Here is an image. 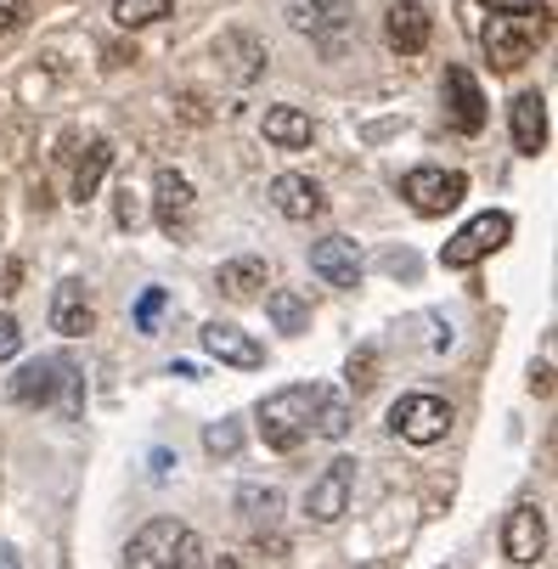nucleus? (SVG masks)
I'll return each instance as SVG.
<instances>
[{"label":"nucleus","instance_id":"obj_1","mask_svg":"<svg viewBox=\"0 0 558 569\" xmlns=\"http://www.w3.org/2000/svg\"><path fill=\"white\" fill-rule=\"evenodd\" d=\"M124 563L130 569H203V541L192 525L181 519H147L130 547H124Z\"/></svg>","mask_w":558,"mask_h":569},{"label":"nucleus","instance_id":"obj_2","mask_svg":"<svg viewBox=\"0 0 558 569\" xmlns=\"http://www.w3.org/2000/svg\"><path fill=\"white\" fill-rule=\"evenodd\" d=\"M310 412H316V383H288L277 395L260 400V440L271 451H299L305 435H310Z\"/></svg>","mask_w":558,"mask_h":569},{"label":"nucleus","instance_id":"obj_3","mask_svg":"<svg viewBox=\"0 0 558 569\" xmlns=\"http://www.w3.org/2000/svg\"><path fill=\"white\" fill-rule=\"evenodd\" d=\"M547 12H497V18H486V62L497 68V73H519L525 62H530V51H536V40L547 34V23H541Z\"/></svg>","mask_w":558,"mask_h":569},{"label":"nucleus","instance_id":"obj_4","mask_svg":"<svg viewBox=\"0 0 558 569\" xmlns=\"http://www.w3.org/2000/svg\"><path fill=\"white\" fill-rule=\"evenodd\" d=\"M508 237H514V214H502V209H486V214H474V220H468L457 237H446L440 266H446V271H468V266H480L486 254H497Z\"/></svg>","mask_w":558,"mask_h":569},{"label":"nucleus","instance_id":"obj_5","mask_svg":"<svg viewBox=\"0 0 558 569\" xmlns=\"http://www.w3.org/2000/svg\"><path fill=\"white\" fill-rule=\"evenodd\" d=\"M401 198H407L418 214L440 220V214H451V209L468 198V176H462V170H435V164H424V170H407V176H401Z\"/></svg>","mask_w":558,"mask_h":569},{"label":"nucleus","instance_id":"obj_6","mask_svg":"<svg viewBox=\"0 0 558 569\" xmlns=\"http://www.w3.org/2000/svg\"><path fill=\"white\" fill-rule=\"evenodd\" d=\"M389 429L401 435L407 446H435L451 429V406L440 395H401L389 406Z\"/></svg>","mask_w":558,"mask_h":569},{"label":"nucleus","instance_id":"obj_7","mask_svg":"<svg viewBox=\"0 0 558 569\" xmlns=\"http://www.w3.org/2000/svg\"><path fill=\"white\" fill-rule=\"evenodd\" d=\"M350 497H356V457H333L322 468V479L305 491V513L310 525H339L350 513Z\"/></svg>","mask_w":558,"mask_h":569},{"label":"nucleus","instance_id":"obj_8","mask_svg":"<svg viewBox=\"0 0 558 569\" xmlns=\"http://www.w3.org/2000/svg\"><path fill=\"white\" fill-rule=\"evenodd\" d=\"M446 113L462 136H480L486 130V97H480V79H474L462 62L446 68Z\"/></svg>","mask_w":558,"mask_h":569},{"label":"nucleus","instance_id":"obj_9","mask_svg":"<svg viewBox=\"0 0 558 569\" xmlns=\"http://www.w3.org/2000/svg\"><path fill=\"white\" fill-rule=\"evenodd\" d=\"M541 547H547V513H541L536 502H519V508L502 519V552H508L514 563H536Z\"/></svg>","mask_w":558,"mask_h":569},{"label":"nucleus","instance_id":"obj_10","mask_svg":"<svg viewBox=\"0 0 558 569\" xmlns=\"http://www.w3.org/2000/svg\"><path fill=\"white\" fill-rule=\"evenodd\" d=\"M310 271L322 277L328 288H361V249L350 237H322L310 249Z\"/></svg>","mask_w":558,"mask_h":569},{"label":"nucleus","instance_id":"obj_11","mask_svg":"<svg viewBox=\"0 0 558 569\" xmlns=\"http://www.w3.org/2000/svg\"><path fill=\"white\" fill-rule=\"evenodd\" d=\"M152 214H158V226H165L170 237L187 231V220H192V181L181 170H158L152 176Z\"/></svg>","mask_w":558,"mask_h":569},{"label":"nucleus","instance_id":"obj_12","mask_svg":"<svg viewBox=\"0 0 558 569\" xmlns=\"http://www.w3.org/2000/svg\"><path fill=\"white\" fill-rule=\"evenodd\" d=\"M203 350L215 356V361H226V367H243V372H255V367H266V350L237 328V321H209L203 328Z\"/></svg>","mask_w":558,"mask_h":569},{"label":"nucleus","instance_id":"obj_13","mask_svg":"<svg viewBox=\"0 0 558 569\" xmlns=\"http://www.w3.org/2000/svg\"><path fill=\"white\" fill-rule=\"evenodd\" d=\"M271 209H277L282 220H316V214L328 209V198H322V187H316L310 176L288 170V176L271 181Z\"/></svg>","mask_w":558,"mask_h":569},{"label":"nucleus","instance_id":"obj_14","mask_svg":"<svg viewBox=\"0 0 558 569\" xmlns=\"http://www.w3.org/2000/svg\"><path fill=\"white\" fill-rule=\"evenodd\" d=\"M91 328H97V310L86 299V282H57V293H51V333L86 339Z\"/></svg>","mask_w":558,"mask_h":569},{"label":"nucleus","instance_id":"obj_15","mask_svg":"<svg viewBox=\"0 0 558 569\" xmlns=\"http://www.w3.org/2000/svg\"><path fill=\"white\" fill-rule=\"evenodd\" d=\"M383 34H389V46H395V51L418 57V51L429 46V34H435V23H429V7H418V0H395V7H389V18H383Z\"/></svg>","mask_w":558,"mask_h":569},{"label":"nucleus","instance_id":"obj_16","mask_svg":"<svg viewBox=\"0 0 558 569\" xmlns=\"http://www.w3.org/2000/svg\"><path fill=\"white\" fill-rule=\"evenodd\" d=\"M508 124H514V147L525 158H536L547 147V97L541 91H519L514 108H508Z\"/></svg>","mask_w":558,"mask_h":569},{"label":"nucleus","instance_id":"obj_17","mask_svg":"<svg viewBox=\"0 0 558 569\" xmlns=\"http://www.w3.org/2000/svg\"><path fill=\"white\" fill-rule=\"evenodd\" d=\"M68 378V361H57V356H40V361H23L18 367V378H12V400L18 406H46L51 395H57V383Z\"/></svg>","mask_w":558,"mask_h":569},{"label":"nucleus","instance_id":"obj_18","mask_svg":"<svg viewBox=\"0 0 558 569\" xmlns=\"http://www.w3.org/2000/svg\"><path fill=\"white\" fill-rule=\"evenodd\" d=\"M215 57L231 68V79L237 86H249V79L266 68V46L255 40V34H220V46H215Z\"/></svg>","mask_w":558,"mask_h":569},{"label":"nucleus","instance_id":"obj_19","mask_svg":"<svg viewBox=\"0 0 558 569\" xmlns=\"http://www.w3.org/2000/svg\"><path fill=\"white\" fill-rule=\"evenodd\" d=\"M345 0H288V23L299 34H328V29H345Z\"/></svg>","mask_w":558,"mask_h":569},{"label":"nucleus","instance_id":"obj_20","mask_svg":"<svg viewBox=\"0 0 558 569\" xmlns=\"http://www.w3.org/2000/svg\"><path fill=\"white\" fill-rule=\"evenodd\" d=\"M237 513H243L249 530H277L282 491H277V485H243V491H237Z\"/></svg>","mask_w":558,"mask_h":569},{"label":"nucleus","instance_id":"obj_21","mask_svg":"<svg viewBox=\"0 0 558 569\" xmlns=\"http://www.w3.org/2000/svg\"><path fill=\"white\" fill-rule=\"evenodd\" d=\"M108 164H113V141H102V136H97L86 152H79V164H73V198H79V203H91V198H97V187H102Z\"/></svg>","mask_w":558,"mask_h":569},{"label":"nucleus","instance_id":"obj_22","mask_svg":"<svg viewBox=\"0 0 558 569\" xmlns=\"http://www.w3.org/2000/svg\"><path fill=\"white\" fill-rule=\"evenodd\" d=\"M310 136L316 130H310V113L305 108H266V141L271 147H288L293 152V147H310Z\"/></svg>","mask_w":558,"mask_h":569},{"label":"nucleus","instance_id":"obj_23","mask_svg":"<svg viewBox=\"0 0 558 569\" xmlns=\"http://www.w3.org/2000/svg\"><path fill=\"white\" fill-rule=\"evenodd\" d=\"M215 282H220V293H226V299H255V293L266 288V260H255V254L226 260Z\"/></svg>","mask_w":558,"mask_h":569},{"label":"nucleus","instance_id":"obj_24","mask_svg":"<svg viewBox=\"0 0 558 569\" xmlns=\"http://www.w3.org/2000/svg\"><path fill=\"white\" fill-rule=\"evenodd\" d=\"M266 316H271V328L288 333V339H299V333L310 328V305H305L293 288H271V293H266Z\"/></svg>","mask_w":558,"mask_h":569},{"label":"nucleus","instance_id":"obj_25","mask_svg":"<svg viewBox=\"0 0 558 569\" xmlns=\"http://www.w3.org/2000/svg\"><path fill=\"white\" fill-rule=\"evenodd\" d=\"M310 423H316V435H322V440H345V435H350V406H345V395L316 389V412H310Z\"/></svg>","mask_w":558,"mask_h":569},{"label":"nucleus","instance_id":"obj_26","mask_svg":"<svg viewBox=\"0 0 558 569\" xmlns=\"http://www.w3.org/2000/svg\"><path fill=\"white\" fill-rule=\"evenodd\" d=\"M158 18H170V0H113V23L119 29H147Z\"/></svg>","mask_w":558,"mask_h":569},{"label":"nucleus","instance_id":"obj_27","mask_svg":"<svg viewBox=\"0 0 558 569\" xmlns=\"http://www.w3.org/2000/svg\"><path fill=\"white\" fill-rule=\"evenodd\" d=\"M237 446H243V429H237V418H220L203 429V451L209 457H237Z\"/></svg>","mask_w":558,"mask_h":569},{"label":"nucleus","instance_id":"obj_28","mask_svg":"<svg viewBox=\"0 0 558 569\" xmlns=\"http://www.w3.org/2000/svg\"><path fill=\"white\" fill-rule=\"evenodd\" d=\"M158 316H165V288H147V293L136 299V333H152Z\"/></svg>","mask_w":558,"mask_h":569},{"label":"nucleus","instance_id":"obj_29","mask_svg":"<svg viewBox=\"0 0 558 569\" xmlns=\"http://www.w3.org/2000/svg\"><path fill=\"white\" fill-rule=\"evenodd\" d=\"M372 372H378V356H372V350H361V356H350V367H345V378H350V389H356V395H367V389L378 383Z\"/></svg>","mask_w":558,"mask_h":569},{"label":"nucleus","instance_id":"obj_30","mask_svg":"<svg viewBox=\"0 0 558 569\" xmlns=\"http://www.w3.org/2000/svg\"><path fill=\"white\" fill-rule=\"evenodd\" d=\"M113 220H119L124 231H136V226H141V203H136V192H130V181L119 187V203H113Z\"/></svg>","mask_w":558,"mask_h":569},{"label":"nucleus","instance_id":"obj_31","mask_svg":"<svg viewBox=\"0 0 558 569\" xmlns=\"http://www.w3.org/2000/svg\"><path fill=\"white\" fill-rule=\"evenodd\" d=\"M18 345H23V333H18V321L0 310V361H12L18 356Z\"/></svg>","mask_w":558,"mask_h":569},{"label":"nucleus","instance_id":"obj_32","mask_svg":"<svg viewBox=\"0 0 558 569\" xmlns=\"http://www.w3.org/2000/svg\"><path fill=\"white\" fill-rule=\"evenodd\" d=\"M29 18V0H0V34H12Z\"/></svg>","mask_w":558,"mask_h":569},{"label":"nucleus","instance_id":"obj_33","mask_svg":"<svg viewBox=\"0 0 558 569\" xmlns=\"http://www.w3.org/2000/svg\"><path fill=\"white\" fill-rule=\"evenodd\" d=\"M486 7H491V12H514V18H519V12H541V0H486Z\"/></svg>","mask_w":558,"mask_h":569},{"label":"nucleus","instance_id":"obj_34","mask_svg":"<svg viewBox=\"0 0 558 569\" xmlns=\"http://www.w3.org/2000/svg\"><path fill=\"white\" fill-rule=\"evenodd\" d=\"M530 389H536V395H552V367H547V361L530 372Z\"/></svg>","mask_w":558,"mask_h":569},{"label":"nucleus","instance_id":"obj_35","mask_svg":"<svg viewBox=\"0 0 558 569\" xmlns=\"http://www.w3.org/2000/svg\"><path fill=\"white\" fill-rule=\"evenodd\" d=\"M389 271H395V277H412L418 260H412V254H389Z\"/></svg>","mask_w":558,"mask_h":569},{"label":"nucleus","instance_id":"obj_36","mask_svg":"<svg viewBox=\"0 0 558 569\" xmlns=\"http://www.w3.org/2000/svg\"><path fill=\"white\" fill-rule=\"evenodd\" d=\"M0 569H23V563H18V552H12V541H0Z\"/></svg>","mask_w":558,"mask_h":569},{"label":"nucleus","instance_id":"obj_37","mask_svg":"<svg viewBox=\"0 0 558 569\" xmlns=\"http://www.w3.org/2000/svg\"><path fill=\"white\" fill-rule=\"evenodd\" d=\"M215 569H243V563H237V558H215Z\"/></svg>","mask_w":558,"mask_h":569}]
</instances>
